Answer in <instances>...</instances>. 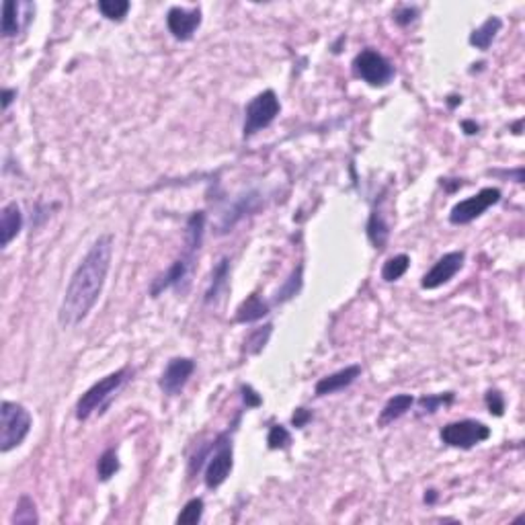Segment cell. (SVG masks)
<instances>
[{"instance_id": "1", "label": "cell", "mask_w": 525, "mask_h": 525, "mask_svg": "<svg viewBox=\"0 0 525 525\" xmlns=\"http://www.w3.org/2000/svg\"><path fill=\"white\" fill-rule=\"evenodd\" d=\"M111 259H113V236L103 234L92 242V246L88 248V253L78 262L76 271L68 281L58 312V321L64 328L78 326L94 308L99 295L103 292L107 273L111 269Z\"/></svg>"}, {"instance_id": "2", "label": "cell", "mask_w": 525, "mask_h": 525, "mask_svg": "<svg viewBox=\"0 0 525 525\" xmlns=\"http://www.w3.org/2000/svg\"><path fill=\"white\" fill-rule=\"evenodd\" d=\"M33 419L29 410L19 402L4 400L0 409V451L8 454L10 449L19 447L29 435Z\"/></svg>"}, {"instance_id": "3", "label": "cell", "mask_w": 525, "mask_h": 525, "mask_svg": "<svg viewBox=\"0 0 525 525\" xmlns=\"http://www.w3.org/2000/svg\"><path fill=\"white\" fill-rule=\"evenodd\" d=\"M127 376H130V370L121 368L113 374L105 376L103 379H99L97 384H92L76 402V419L87 421L92 412H97V410L101 412L105 409L109 405V400L113 398V394L125 384Z\"/></svg>"}, {"instance_id": "4", "label": "cell", "mask_w": 525, "mask_h": 525, "mask_svg": "<svg viewBox=\"0 0 525 525\" xmlns=\"http://www.w3.org/2000/svg\"><path fill=\"white\" fill-rule=\"evenodd\" d=\"M281 105L279 99L273 90H262L259 92L248 105H246V113H244V138L255 136L257 132H261L265 127H269L275 117L279 115Z\"/></svg>"}, {"instance_id": "5", "label": "cell", "mask_w": 525, "mask_h": 525, "mask_svg": "<svg viewBox=\"0 0 525 525\" xmlns=\"http://www.w3.org/2000/svg\"><path fill=\"white\" fill-rule=\"evenodd\" d=\"M353 72L370 87H386L394 78V66L376 50H363L353 59Z\"/></svg>"}, {"instance_id": "6", "label": "cell", "mask_w": 525, "mask_h": 525, "mask_svg": "<svg viewBox=\"0 0 525 525\" xmlns=\"http://www.w3.org/2000/svg\"><path fill=\"white\" fill-rule=\"evenodd\" d=\"M439 438L449 447L472 449L474 445H478V443H482V441L491 438V429L480 421L464 419V421H456V423L445 425L441 429Z\"/></svg>"}, {"instance_id": "7", "label": "cell", "mask_w": 525, "mask_h": 525, "mask_svg": "<svg viewBox=\"0 0 525 525\" xmlns=\"http://www.w3.org/2000/svg\"><path fill=\"white\" fill-rule=\"evenodd\" d=\"M498 202H500V191L496 187H486V189L478 191L476 195H472V197H468L464 202L454 205L451 214H449V222L456 224V226L470 224V222H474L476 218H480L489 207H493Z\"/></svg>"}, {"instance_id": "8", "label": "cell", "mask_w": 525, "mask_h": 525, "mask_svg": "<svg viewBox=\"0 0 525 525\" xmlns=\"http://www.w3.org/2000/svg\"><path fill=\"white\" fill-rule=\"evenodd\" d=\"M216 451L207 458L205 466V486L218 489L226 482V478L232 472V445L228 441V433L216 439Z\"/></svg>"}, {"instance_id": "9", "label": "cell", "mask_w": 525, "mask_h": 525, "mask_svg": "<svg viewBox=\"0 0 525 525\" xmlns=\"http://www.w3.org/2000/svg\"><path fill=\"white\" fill-rule=\"evenodd\" d=\"M464 259L466 255L462 251H454L447 253L439 259L421 279V288L423 290H438L443 284H447L449 279L456 277V273L464 267Z\"/></svg>"}, {"instance_id": "10", "label": "cell", "mask_w": 525, "mask_h": 525, "mask_svg": "<svg viewBox=\"0 0 525 525\" xmlns=\"http://www.w3.org/2000/svg\"><path fill=\"white\" fill-rule=\"evenodd\" d=\"M193 370H195V361L189 359V357H175V359H171L167 363L160 379H158L160 390L167 396H176L187 386Z\"/></svg>"}, {"instance_id": "11", "label": "cell", "mask_w": 525, "mask_h": 525, "mask_svg": "<svg viewBox=\"0 0 525 525\" xmlns=\"http://www.w3.org/2000/svg\"><path fill=\"white\" fill-rule=\"evenodd\" d=\"M167 25L173 37L178 41H187L202 25V10L200 8H181L173 6L167 15Z\"/></svg>"}, {"instance_id": "12", "label": "cell", "mask_w": 525, "mask_h": 525, "mask_svg": "<svg viewBox=\"0 0 525 525\" xmlns=\"http://www.w3.org/2000/svg\"><path fill=\"white\" fill-rule=\"evenodd\" d=\"M191 262H193V253H187V251H185V255H183L181 259H176V261L169 267V271H167L164 275H160V277H156V279L152 281V286H150V295H152V298H158L160 293L164 292V290H169V288L181 290V286H183V284L187 281V277H189Z\"/></svg>"}, {"instance_id": "13", "label": "cell", "mask_w": 525, "mask_h": 525, "mask_svg": "<svg viewBox=\"0 0 525 525\" xmlns=\"http://www.w3.org/2000/svg\"><path fill=\"white\" fill-rule=\"evenodd\" d=\"M23 228V214L21 207L17 205V202H10L2 207L0 214V246L6 248Z\"/></svg>"}, {"instance_id": "14", "label": "cell", "mask_w": 525, "mask_h": 525, "mask_svg": "<svg viewBox=\"0 0 525 525\" xmlns=\"http://www.w3.org/2000/svg\"><path fill=\"white\" fill-rule=\"evenodd\" d=\"M359 376H361V368H359V365H349V368H345V370H339V372H335V374H330V376H326V378L318 379L314 392H316V396L335 394V392H339V390L349 388L351 384L359 378Z\"/></svg>"}, {"instance_id": "15", "label": "cell", "mask_w": 525, "mask_h": 525, "mask_svg": "<svg viewBox=\"0 0 525 525\" xmlns=\"http://www.w3.org/2000/svg\"><path fill=\"white\" fill-rule=\"evenodd\" d=\"M25 4L15 2V0H4L2 2V21H0V31L4 37H13L21 31V10Z\"/></svg>"}, {"instance_id": "16", "label": "cell", "mask_w": 525, "mask_h": 525, "mask_svg": "<svg viewBox=\"0 0 525 525\" xmlns=\"http://www.w3.org/2000/svg\"><path fill=\"white\" fill-rule=\"evenodd\" d=\"M267 314H269V304L262 302L257 293H251V295L238 306V310H236V322H242V324H246V322H257L261 321L262 316H267Z\"/></svg>"}, {"instance_id": "17", "label": "cell", "mask_w": 525, "mask_h": 525, "mask_svg": "<svg viewBox=\"0 0 525 525\" xmlns=\"http://www.w3.org/2000/svg\"><path fill=\"white\" fill-rule=\"evenodd\" d=\"M500 27H503V21L498 17H489L478 29L470 33V46H474L476 50H489Z\"/></svg>"}, {"instance_id": "18", "label": "cell", "mask_w": 525, "mask_h": 525, "mask_svg": "<svg viewBox=\"0 0 525 525\" xmlns=\"http://www.w3.org/2000/svg\"><path fill=\"white\" fill-rule=\"evenodd\" d=\"M412 405H414V398H412L410 394H396V396H392V398L384 405L382 412H379L378 423L379 425L394 423V421L400 419L407 410H410Z\"/></svg>"}, {"instance_id": "19", "label": "cell", "mask_w": 525, "mask_h": 525, "mask_svg": "<svg viewBox=\"0 0 525 525\" xmlns=\"http://www.w3.org/2000/svg\"><path fill=\"white\" fill-rule=\"evenodd\" d=\"M205 228V214L204 211H195L189 220H187V253L200 251L202 246V238H204Z\"/></svg>"}, {"instance_id": "20", "label": "cell", "mask_w": 525, "mask_h": 525, "mask_svg": "<svg viewBox=\"0 0 525 525\" xmlns=\"http://www.w3.org/2000/svg\"><path fill=\"white\" fill-rule=\"evenodd\" d=\"M228 259H222L218 262V267L214 269V275H211V284L205 292V304H211L220 298V292L226 288L228 284Z\"/></svg>"}, {"instance_id": "21", "label": "cell", "mask_w": 525, "mask_h": 525, "mask_svg": "<svg viewBox=\"0 0 525 525\" xmlns=\"http://www.w3.org/2000/svg\"><path fill=\"white\" fill-rule=\"evenodd\" d=\"M390 236V228L384 220V216L379 211H372L370 222H368V238L376 248H384L386 240Z\"/></svg>"}, {"instance_id": "22", "label": "cell", "mask_w": 525, "mask_h": 525, "mask_svg": "<svg viewBox=\"0 0 525 525\" xmlns=\"http://www.w3.org/2000/svg\"><path fill=\"white\" fill-rule=\"evenodd\" d=\"M409 255L390 257L388 261L384 262V267H382V279H384V281H396V279H400V277L409 271Z\"/></svg>"}, {"instance_id": "23", "label": "cell", "mask_w": 525, "mask_h": 525, "mask_svg": "<svg viewBox=\"0 0 525 525\" xmlns=\"http://www.w3.org/2000/svg\"><path fill=\"white\" fill-rule=\"evenodd\" d=\"M13 524L17 525H29V524H37L39 517H37V511H35V503L33 498L27 495H23L19 498L17 507H15V513H13Z\"/></svg>"}, {"instance_id": "24", "label": "cell", "mask_w": 525, "mask_h": 525, "mask_svg": "<svg viewBox=\"0 0 525 525\" xmlns=\"http://www.w3.org/2000/svg\"><path fill=\"white\" fill-rule=\"evenodd\" d=\"M204 517V498H191L176 517L178 525H195Z\"/></svg>"}, {"instance_id": "25", "label": "cell", "mask_w": 525, "mask_h": 525, "mask_svg": "<svg viewBox=\"0 0 525 525\" xmlns=\"http://www.w3.org/2000/svg\"><path fill=\"white\" fill-rule=\"evenodd\" d=\"M302 271H304V267L300 265L295 271H293L292 275H290V279L279 288V292L275 293V302L279 304V302H288V300H292L295 293L302 290Z\"/></svg>"}, {"instance_id": "26", "label": "cell", "mask_w": 525, "mask_h": 525, "mask_svg": "<svg viewBox=\"0 0 525 525\" xmlns=\"http://www.w3.org/2000/svg\"><path fill=\"white\" fill-rule=\"evenodd\" d=\"M99 10L109 21H121L130 10V2L127 0H101Z\"/></svg>"}, {"instance_id": "27", "label": "cell", "mask_w": 525, "mask_h": 525, "mask_svg": "<svg viewBox=\"0 0 525 525\" xmlns=\"http://www.w3.org/2000/svg\"><path fill=\"white\" fill-rule=\"evenodd\" d=\"M117 470H119V458H117L115 449H107V451H103V454H101V458H99V462H97L99 478L105 482V480H109V478L115 474Z\"/></svg>"}, {"instance_id": "28", "label": "cell", "mask_w": 525, "mask_h": 525, "mask_svg": "<svg viewBox=\"0 0 525 525\" xmlns=\"http://www.w3.org/2000/svg\"><path fill=\"white\" fill-rule=\"evenodd\" d=\"M271 330H273V326L271 324H267V326H262L259 330H255L248 339H246V343H244V349L246 353H253V355H257V353H261L262 347H265V343L269 341V337H271Z\"/></svg>"}, {"instance_id": "29", "label": "cell", "mask_w": 525, "mask_h": 525, "mask_svg": "<svg viewBox=\"0 0 525 525\" xmlns=\"http://www.w3.org/2000/svg\"><path fill=\"white\" fill-rule=\"evenodd\" d=\"M454 392H445V394H435V396H431V394H427V396H421L419 398V407L423 409V412H435V410L443 405H451L454 402Z\"/></svg>"}, {"instance_id": "30", "label": "cell", "mask_w": 525, "mask_h": 525, "mask_svg": "<svg viewBox=\"0 0 525 525\" xmlns=\"http://www.w3.org/2000/svg\"><path fill=\"white\" fill-rule=\"evenodd\" d=\"M290 441H292V435H290V431H288L284 425L271 427V431H269V435H267V445H269V449H284V447L290 445Z\"/></svg>"}, {"instance_id": "31", "label": "cell", "mask_w": 525, "mask_h": 525, "mask_svg": "<svg viewBox=\"0 0 525 525\" xmlns=\"http://www.w3.org/2000/svg\"><path fill=\"white\" fill-rule=\"evenodd\" d=\"M486 407L491 410V414L495 416H503L505 412V398L498 390H489L486 392Z\"/></svg>"}, {"instance_id": "32", "label": "cell", "mask_w": 525, "mask_h": 525, "mask_svg": "<svg viewBox=\"0 0 525 525\" xmlns=\"http://www.w3.org/2000/svg\"><path fill=\"white\" fill-rule=\"evenodd\" d=\"M416 15H419V10H416L414 6H402V8H398V10L394 13V21H396L400 27H407V25H410V23L416 19Z\"/></svg>"}, {"instance_id": "33", "label": "cell", "mask_w": 525, "mask_h": 525, "mask_svg": "<svg viewBox=\"0 0 525 525\" xmlns=\"http://www.w3.org/2000/svg\"><path fill=\"white\" fill-rule=\"evenodd\" d=\"M312 419V412L308 409H295L292 416V423L293 427H298V429H302V427H306V423Z\"/></svg>"}, {"instance_id": "34", "label": "cell", "mask_w": 525, "mask_h": 525, "mask_svg": "<svg viewBox=\"0 0 525 525\" xmlns=\"http://www.w3.org/2000/svg\"><path fill=\"white\" fill-rule=\"evenodd\" d=\"M242 398H244L246 407H259L262 402L261 396H259L251 386H242Z\"/></svg>"}, {"instance_id": "35", "label": "cell", "mask_w": 525, "mask_h": 525, "mask_svg": "<svg viewBox=\"0 0 525 525\" xmlns=\"http://www.w3.org/2000/svg\"><path fill=\"white\" fill-rule=\"evenodd\" d=\"M15 97H17V90H13V88H4V90H2V109H4V111L10 107V103H13Z\"/></svg>"}, {"instance_id": "36", "label": "cell", "mask_w": 525, "mask_h": 525, "mask_svg": "<svg viewBox=\"0 0 525 525\" xmlns=\"http://www.w3.org/2000/svg\"><path fill=\"white\" fill-rule=\"evenodd\" d=\"M462 127L466 130L468 136H472V134H476V132H478V125H476L474 121H464V123H462Z\"/></svg>"}, {"instance_id": "37", "label": "cell", "mask_w": 525, "mask_h": 525, "mask_svg": "<svg viewBox=\"0 0 525 525\" xmlns=\"http://www.w3.org/2000/svg\"><path fill=\"white\" fill-rule=\"evenodd\" d=\"M438 500V491H427V495H425V503H435Z\"/></svg>"}, {"instance_id": "38", "label": "cell", "mask_w": 525, "mask_h": 525, "mask_svg": "<svg viewBox=\"0 0 525 525\" xmlns=\"http://www.w3.org/2000/svg\"><path fill=\"white\" fill-rule=\"evenodd\" d=\"M458 103H462V97H449V105L456 107Z\"/></svg>"}]
</instances>
